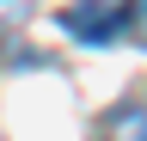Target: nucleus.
<instances>
[{
	"label": "nucleus",
	"instance_id": "f257e3e1",
	"mask_svg": "<svg viewBox=\"0 0 147 141\" xmlns=\"http://www.w3.org/2000/svg\"><path fill=\"white\" fill-rule=\"evenodd\" d=\"M98 141H147V104H141V98L110 104L104 123H98Z\"/></svg>",
	"mask_w": 147,
	"mask_h": 141
},
{
	"label": "nucleus",
	"instance_id": "f03ea898",
	"mask_svg": "<svg viewBox=\"0 0 147 141\" xmlns=\"http://www.w3.org/2000/svg\"><path fill=\"white\" fill-rule=\"evenodd\" d=\"M117 31L147 49V0H123V6H117Z\"/></svg>",
	"mask_w": 147,
	"mask_h": 141
}]
</instances>
